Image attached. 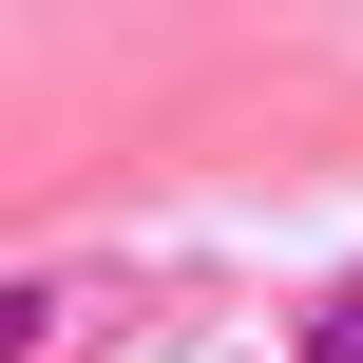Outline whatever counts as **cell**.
I'll use <instances>...</instances> for the list:
<instances>
[{
  "label": "cell",
  "mask_w": 363,
  "mask_h": 363,
  "mask_svg": "<svg viewBox=\"0 0 363 363\" xmlns=\"http://www.w3.org/2000/svg\"><path fill=\"white\" fill-rule=\"evenodd\" d=\"M96 325V268H0V363H57Z\"/></svg>",
  "instance_id": "cell-1"
},
{
  "label": "cell",
  "mask_w": 363,
  "mask_h": 363,
  "mask_svg": "<svg viewBox=\"0 0 363 363\" xmlns=\"http://www.w3.org/2000/svg\"><path fill=\"white\" fill-rule=\"evenodd\" d=\"M306 363H363V268L325 287V306H306Z\"/></svg>",
  "instance_id": "cell-2"
}]
</instances>
